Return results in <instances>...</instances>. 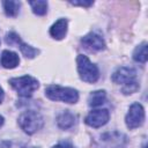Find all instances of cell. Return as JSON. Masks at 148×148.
Returning <instances> with one entry per match:
<instances>
[{
    "label": "cell",
    "mask_w": 148,
    "mask_h": 148,
    "mask_svg": "<svg viewBox=\"0 0 148 148\" xmlns=\"http://www.w3.org/2000/svg\"><path fill=\"white\" fill-rule=\"evenodd\" d=\"M9 83L17 91V94L22 97H30L35 92V90H37L39 87L37 79H35L30 75L13 77L9 80Z\"/></svg>",
    "instance_id": "5b68a950"
},
{
    "label": "cell",
    "mask_w": 148,
    "mask_h": 148,
    "mask_svg": "<svg viewBox=\"0 0 148 148\" xmlns=\"http://www.w3.org/2000/svg\"><path fill=\"white\" fill-rule=\"evenodd\" d=\"M110 119V112L108 109H97V110H92L90 111L84 121L87 125H89L90 127H101L103 125H105Z\"/></svg>",
    "instance_id": "52a82bcc"
},
{
    "label": "cell",
    "mask_w": 148,
    "mask_h": 148,
    "mask_svg": "<svg viewBox=\"0 0 148 148\" xmlns=\"http://www.w3.org/2000/svg\"><path fill=\"white\" fill-rule=\"evenodd\" d=\"M32 12L36 15H45L47 12V2L44 0H37V1H30L29 2Z\"/></svg>",
    "instance_id": "2e32d148"
},
{
    "label": "cell",
    "mask_w": 148,
    "mask_h": 148,
    "mask_svg": "<svg viewBox=\"0 0 148 148\" xmlns=\"http://www.w3.org/2000/svg\"><path fill=\"white\" fill-rule=\"evenodd\" d=\"M133 59L138 62L145 64L148 59V53H147V43L143 42L140 45H138L133 52Z\"/></svg>",
    "instance_id": "5bb4252c"
},
{
    "label": "cell",
    "mask_w": 148,
    "mask_h": 148,
    "mask_svg": "<svg viewBox=\"0 0 148 148\" xmlns=\"http://www.w3.org/2000/svg\"><path fill=\"white\" fill-rule=\"evenodd\" d=\"M69 3L74 6H82V7H89L92 5V1H69Z\"/></svg>",
    "instance_id": "e0dca14e"
},
{
    "label": "cell",
    "mask_w": 148,
    "mask_h": 148,
    "mask_svg": "<svg viewBox=\"0 0 148 148\" xmlns=\"http://www.w3.org/2000/svg\"><path fill=\"white\" fill-rule=\"evenodd\" d=\"M52 148H75L72 143H69V142H59L58 145H56V146H53Z\"/></svg>",
    "instance_id": "ac0fdd59"
},
{
    "label": "cell",
    "mask_w": 148,
    "mask_h": 148,
    "mask_svg": "<svg viewBox=\"0 0 148 148\" xmlns=\"http://www.w3.org/2000/svg\"><path fill=\"white\" fill-rule=\"evenodd\" d=\"M0 62L5 68L12 69V68H15L20 64V58H18L17 53H15L13 51H9V50H5L1 53Z\"/></svg>",
    "instance_id": "8fae6325"
},
{
    "label": "cell",
    "mask_w": 148,
    "mask_h": 148,
    "mask_svg": "<svg viewBox=\"0 0 148 148\" xmlns=\"http://www.w3.org/2000/svg\"><path fill=\"white\" fill-rule=\"evenodd\" d=\"M6 43L7 44H10V45H17V47H20L21 52L27 57V58H34L37 53H38V50L34 49L32 46L23 43L21 40V38L15 34V32H9L6 35Z\"/></svg>",
    "instance_id": "ba28073f"
},
{
    "label": "cell",
    "mask_w": 148,
    "mask_h": 148,
    "mask_svg": "<svg viewBox=\"0 0 148 148\" xmlns=\"http://www.w3.org/2000/svg\"><path fill=\"white\" fill-rule=\"evenodd\" d=\"M57 124L62 130L71 128L75 124V116L72 112H69L68 110H65V111H62V112H60L58 114V117H57Z\"/></svg>",
    "instance_id": "7c38bea8"
},
{
    "label": "cell",
    "mask_w": 148,
    "mask_h": 148,
    "mask_svg": "<svg viewBox=\"0 0 148 148\" xmlns=\"http://www.w3.org/2000/svg\"><path fill=\"white\" fill-rule=\"evenodd\" d=\"M76 67L79 76L82 81L88 83H94L99 77V71L98 67L92 64L87 56L79 54L76 57Z\"/></svg>",
    "instance_id": "3957f363"
},
{
    "label": "cell",
    "mask_w": 148,
    "mask_h": 148,
    "mask_svg": "<svg viewBox=\"0 0 148 148\" xmlns=\"http://www.w3.org/2000/svg\"><path fill=\"white\" fill-rule=\"evenodd\" d=\"M3 123H5V119H3V117L0 114V127L3 125Z\"/></svg>",
    "instance_id": "44dd1931"
},
{
    "label": "cell",
    "mask_w": 148,
    "mask_h": 148,
    "mask_svg": "<svg viewBox=\"0 0 148 148\" xmlns=\"http://www.w3.org/2000/svg\"><path fill=\"white\" fill-rule=\"evenodd\" d=\"M43 117L34 110L24 111L18 117V125L27 134H34L43 127Z\"/></svg>",
    "instance_id": "277c9868"
},
{
    "label": "cell",
    "mask_w": 148,
    "mask_h": 148,
    "mask_svg": "<svg viewBox=\"0 0 148 148\" xmlns=\"http://www.w3.org/2000/svg\"><path fill=\"white\" fill-rule=\"evenodd\" d=\"M3 5V9H5V13L7 16H16L18 14V10H20V2L18 1H3L2 2Z\"/></svg>",
    "instance_id": "9a60e30c"
},
{
    "label": "cell",
    "mask_w": 148,
    "mask_h": 148,
    "mask_svg": "<svg viewBox=\"0 0 148 148\" xmlns=\"http://www.w3.org/2000/svg\"><path fill=\"white\" fill-rule=\"evenodd\" d=\"M0 148H10V142H8V141H0Z\"/></svg>",
    "instance_id": "d6986e66"
},
{
    "label": "cell",
    "mask_w": 148,
    "mask_h": 148,
    "mask_svg": "<svg viewBox=\"0 0 148 148\" xmlns=\"http://www.w3.org/2000/svg\"><path fill=\"white\" fill-rule=\"evenodd\" d=\"M145 120V109L140 103H133L130 109L128 112L125 117V123L126 126L130 130H134L139 126H141L143 124Z\"/></svg>",
    "instance_id": "8992f818"
},
{
    "label": "cell",
    "mask_w": 148,
    "mask_h": 148,
    "mask_svg": "<svg viewBox=\"0 0 148 148\" xmlns=\"http://www.w3.org/2000/svg\"><path fill=\"white\" fill-rule=\"evenodd\" d=\"M105 99H106V94L104 90H96V91H92L89 97H88V104L92 108H96V106H99L102 104L105 103Z\"/></svg>",
    "instance_id": "4fadbf2b"
},
{
    "label": "cell",
    "mask_w": 148,
    "mask_h": 148,
    "mask_svg": "<svg viewBox=\"0 0 148 148\" xmlns=\"http://www.w3.org/2000/svg\"><path fill=\"white\" fill-rule=\"evenodd\" d=\"M81 43L86 49H88L90 51H101L105 47L104 39L95 32L87 34L84 37H82Z\"/></svg>",
    "instance_id": "9c48e42d"
},
{
    "label": "cell",
    "mask_w": 148,
    "mask_h": 148,
    "mask_svg": "<svg viewBox=\"0 0 148 148\" xmlns=\"http://www.w3.org/2000/svg\"><path fill=\"white\" fill-rule=\"evenodd\" d=\"M112 81L117 84H121L124 94H133L139 89L136 81V72L131 67H119L112 74Z\"/></svg>",
    "instance_id": "6da1fadb"
},
{
    "label": "cell",
    "mask_w": 148,
    "mask_h": 148,
    "mask_svg": "<svg viewBox=\"0 0 148 148\" xmlns=\"http://www.w3.org/2000/svg\"><path fill=\"white\" fill-rule=\"evenodd\" d=\"M45 95L52 101H60L65 103H76L79 99L77 90L69 87H61L58 84H50L45 88Z\"/></svg>",
    "instance_id": "7a4b0ae2"
},
{
    "label": "cell",
    "mask_w": 148,
    "mask_h": 148,
    "mask_svg": "<svg viewBox=\"0 0 148 148\" xmlns=\"http://www.w3.org/2000/svg\"><path fill=\"white\" fill-rule=\"evenodd\" d=\"M3 96H5L3 90H2V88L0 87V104H1V103H2V101H3Z\"/></svg>",
    "instance_id": "ffe728a7"
},
{
    "label": "cell",
    "mask_w": 148,
    "mask_h": 148,
    "mask_svg": "<svg viewBox=\"0 0 148 148\" xmlns=\"http://www.w3.org/2000/svg\"><path fill=\"white\" fill-rule=\"evenodd\" d=\"M67 25H68V22L66 18H59L58 21H56L50 28L51 37L58 40L62 39L67 34Z\"/></svg>",
    "instance_id": "30bf717a"
}]
</instances>
